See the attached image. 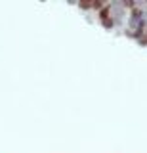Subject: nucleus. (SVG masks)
<instances>
[{
  "mask_svg": "<svg viewBox=\"0 0 147 153\" xmlns=\"http://www.w3.org/2000/svg\"><path fill=\"white\" fill-rule=\"evenodd\" d=\"M82 10H92V0H80V2H77Z\"/></svg>",
  "mask_w": 147,
  "mask_h": 153,
  "instance_id": "2",
  "label": "nucleus"
},
{
  "mask_svg": "<svg viewBox=\"0 0 147 153\" xmlns=\"http://www.w3.org/2000/svg\"><path fill=\"white\" fill-rule=\"evenodd\" d=\"M99 23H101L105 29H113V27H115V19H113V16H111V12H109L107 6L99 12Z\"/></svg>",
  "mask_w": 147,
  "mask_h": 153,
  "instance_id": "1",
  "label": "nucleus"
}]
</instances>
